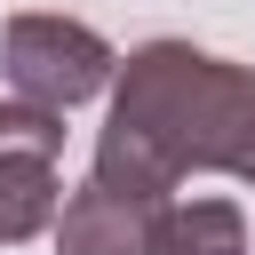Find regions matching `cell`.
Returning a JSON list of instances; mask_svg holds the SVG:
<instances>
[{
	"mask_svg": "<svg viewBox=\"0 0 255 255\" xmlns=\"http://www.w3.org/2000/svg\"><path fill=\"white\" fill-rule=\"evenodd\" d=\"M247 151H255V64L207 56L191 40H143L112 80L88 175L112 191L175 199L183 175H239Z\"/></svg>",
	"mask_w": 255,
	"mask_h": 255,
	"instance_id": "obj_1",
	"label": "cell"
},
{
	"mask_svg": "<svg viewBox=\"0 0 255 255\" xmlns=\"http://www.w3.org/2000/svg\"><path fill=\"white\" fill-rule=\"evenodd\" d=\"M0 72H8V88L24 104L72 112V104H88V96H104L120 80V56H112V40L96 24L56 16V8H24L0 32Z\"/></svg>",
	"mask_w": 255,
	"mask_h": 255,
	"instance_id": "obj_2",
	"label": "cell"
},
{
	"mask_svg": "<svg viewBox=\"0 0 255 255\" xmlns=\"http://www.w3.org/2000/svg\"><path fill=\"white\" fill-rule=\"evenodd\" d=\"M64 215V112L0 104V239L24 247Z\"/></svg>",
	"mask_w": 255,
	"mask_h": 255,
	"instance_id": "obj_3",
	"label": "cell"
},
{
	"mask_svg": "<svg viewBox=\"0 0 255 255\" xmlns=\"http://www.w3.org/2000/svg\"><path fill=\"white\" fill-rule=\"evenodd\" d=\"M175 199H143V191H112V183H80L56 215V255H159Z\"/></svg>",
	"mask_w": 255,
	"mask_h": 255,
	"instance_id": "obj_4",
	"label": "cell"
},
{
	"mask_svg": "<svg viewBox=\"0 0 255 255\" xmlns=\"http://www.w3.org/2000/svg\"><path fill=\"white\" fill-rule=\"evenodd\" d=\"M159 255H255L239 199H175L167 231H159Z\"/></svg>",
	"mask_w": 255,
	"mask_h": 255,
	"instance_id": "obj_5",
	"label": "cell"
},
{
	"mask_svg": "<svg viewBox=\"0 0 255 255\" xmlns=\"http://www.w3.org/2000/svg\"><path fill=\"white\" fill-rule=\"evenodd\" d=\"M239 183H247V191H255V151H247V159H239Z\"/></svg>",
	"mask_w": 255,
	"mask_h": 255,
	"instance_id": "obj_6",
	"label": "cell"
}]
</instances>
